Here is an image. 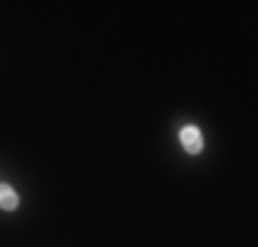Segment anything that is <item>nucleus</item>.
I'll return each instance as SVG.
<instances>
[{"label":"nucleus","mask_w":258,"mask_h":247,"mask_svg":"<svg viewBox=\"0 0 258 247\" xmlns=\"http://www.w3.org/2000/svg\"><path fill=\"white\" fill-rule=\"evenodd\" d=\"M181 146L187 148L189 154H198L204 148V135H201L198 127H184L181 129Z\"/></svg>","instance_id":"1"},{"label":"nucleus","mask_w":258,"mask_h":247,"mask_svg":"<svg viewBox=\"0 0 258 247\" xmlns=\"http://www.w3.org/2000/svg\"><path fill=\"white\" fill-rule=\"evenodd\" d=\"M17 203H20V198H17V193L9 187V184H0V206L3 209H17Z\"/></svg>","instance_id":"2"}]
</instances>
